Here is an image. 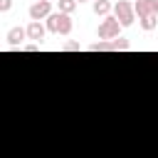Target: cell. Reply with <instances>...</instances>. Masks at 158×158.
Instances as JSON below:
<instances>
[{
    "label": "cell",
    "mask_w": 158,
    "mask_h": 158,
    "mask_svg": "<svg viewBox=\"0 0 158 158\" xmlns=\"http://www.w3.org/2000/svg\"><path fill=\"white\" fill-rule=\"evenodd\" d=\"M44 25H47V32H54V35H69L74 27L72 15H64V12H52L44 20Z\"/></svg>",
    "instance_id": "1"
},
{
    "label": "cell",
    "mask_w": 158,
    "mask_h": 158,
    "mask_svg": "<svg viewBox=\"0 0 158 158\" xmlns=\"http://www.w3.org/2000/svg\"><path fill=\"white\" fill-rule=\"evenodd\" d=\"M114 17L121 22V27H128V25H133V20H136V10H133V5H131L128 0H118V2L114 5Z\"/></svg>",
    "instance_id": "2"
},
{
    "label": "cell",
    "mask_w": 158,
    "mask_h": 158,
    "mask_svg": "<svg viewBox=\"0 0 158 158\" xmlns=\"http://www.w3.org/2000/svg\"><path fill=\"white\" fill-rule=\"evenodd\" d=\"M118 32H121V22L114 17V15H109V17H104L101 22H99V40H116L118 37Z\"/></svg>",
    "instance_id": "3"
},
{
    "label": "cell",
    "mask_w": 158,
    "mask_h": 158,
    "mask_svg": "<svg viewBox=\"0 0 158 158\" xmlns=\"http://www.w3.org/2000/svg\"><path fill=\"white\" fill-rule=\"evenodd\" d=\"M30 22H40V20H47L52 15V2L49 0H37L30 5Z\"/></svg>",
    "instance_id": "4"
},
{
    "label": "cell",
    "mask_w": 158,
    "mask_h": 158,
    "mask_svg": "<svg viewBox=\"0 0 158 158\" xmlns=\"http://www.w3.org/2000/svg\"><path fill=\"white\" fill-rule=\"evenodd\" d=\"M5 40H7L10 47H22V42L27 40V27H10Z\"/></svg>",
    "instance_id": "5"
},
{
    "label": "cell",
    "mask_w": 158,
    "mask_h": 158,
    "mask_svg": "<svg viewBox=\"0 0 158 158\" xmlns=\"http://www.w3.org/2000/svg\"><path fill=\"white\" fill-rule=\"evenodd\" d=\"M44 32H47V25H42V22H30L27 25V40H32L37 44L44 40Z\"/></svg>",
    "instance_id": "6"
},
{
    "label": "cell",
    "mask_w": 158,
    "mask_h": 158,
    "mask_svg": "<svg viewBox=\"0 0 158 158\" xmlns=\"http://www.w3.org/2000/svg\"><path fill=\"white\" fill-rule=\"evenodd\" d=\"M133 10H136L138 20H143V17L153 15V0H136L133 2Z\"/></svg>",
    "instance_id": "7"
},
{
    "label": "cell",
    "mask_w": 158,
    "mask_h": 158,
    "mask_svg": "<svg viewBox=\"0 0 158 158\" xmlns=\"http://www.w3.org/2000/svg\"><path fill=\"white\" fill-rule=\"evenodd\" d=\"M94 15H99V17H109V12H111V2L109 0H94Z\"/></svg>",
    "instance_id": "8"
},
{
    "label": "cell",
    "mask_w": 158,
    "mask_h": 158,
    "mask_svg": "<svg viewBox=\"0 0 158 158\" xmlns=\"http://www.w3.org/2000/svg\"><path fill=\"white\" fill-rule=\"evenodd\" d=\"M57 5H59V12H64V15H72L74 10H77V0H57Z\"/></svg>",
    "instance_id": "9"
},
{
    "label": "cell",
    "mask_w": 158,
    "mask_h": 158,
    "mask_svg": "<svg viewBox=\"0 0 158 158\" xmlns=\"http://www.w3.org/2000/svg\"><path fill=\"white\" fill-rule=\"evenodd\" d=\"M138 25H141V30L151 32V30H156V25H158V17H156V15H148V17L138 20Z\"/></svg>",
    "instance_id": "10"
},
{
    "label": "cell",
    "mask_w": 158,
    "mask_h": 158,
    "mask_svg": "<svg viewBox=\"0 0 158 158\" xmlns=\"http://www.w3.org/2000/svg\"><path fill=\"white\" fill-rule=\"evenodd\" d=\"M91 49H94V52H114V42H109V40H99V42L91 44Z\"/></svg>",
    "instance_id": "11"
},
{
    "label": "cell",
    "mask_w": 158,
    "mask_h": 158,
    "mask_svg": "<svg viewBox=\"0 0 158 158\" xmlns=\"http://www.w3.org/2000/svg\"><path fill=\"white\" fill-rule=\"evenodd\" d=\"M111 42H114V52H123V49H128V47H131L126 37H116V40H111Z\"/></svg>",
    "instance_id": "12"
},
{
    "label": "cell",
    "mask_w": 158,
    "mask_h": 158,
    "mask_svg": "<svg viewBox=\"0 0 158 158\" xmlns=\"http://www.w3.org/2000/svg\"><path fill=\"white\" fill-rule=\"evenodd\" d=\"M62 49H64V52H79V49H81V44H79V42H67Z\"/></svg>",
    "instance_id": "13"
},
{
    "label": "cell",
    "mask_w": 158,
    "mask_h": 158,
    "mask_svg": "<svg viewBox=\"0 0 158 158\" xmlns=\"http://www.w3.org/2000/svg\"><path fill=\"white\" fill-rule=\"evenodd\" d=\"M12 7V0H0V12H7Z\"/></svg>",
    "instance_id": "14"
},
{
    "label": "cell",
    "mask_w": 158,
    "mask_h": 158,
    "mask_svg": "<svg viewBox=\"0 0 158 158\" xmlns=\"http://www.w3.org/2000/svg\"><path fill=\"white\" fill-rule=\"evenodd\" d=\"M22 49H25V52H37L40 44H37V42H32V44H22Z\"/></svg>",
    "instance_id": "15"
},
{
    "label": "cell",
    "mask_w": 158,
    "mask_h": 158,
    "mask_svg": "<svg viewBox=\"0 0 158 158\" xmlns=\"http://www.w3.org/2000/svg\"><path fill=\"white\" fill-rule=\"evenodd\" d=\"M153 15L158 17V0H153Z\"/></svg>",
    "instance_id": "16"
},
{
    "label": "cell",
    "mask_w": 158,
    "mask_h": 158,
    "mask_svg": "<svg viewBox=\"0 0 158 158\" xmlns=\"http://www.w3.org/2000/svg\"><path fill=\"white\" fill-rule=\"evenodd\" d=\"M77 2H94V0H77Z\"/></svg>",
    "instance_id": "17"
},
{
    "label": "cell",
    "mask_w": 158,
    "mask_h": 158,
    "mask_svg": "<svg viewBox=\"0 0 158 158\" xmlns=\"http://www.w3.org/2000/svg\"><path fill=\"white\" fill-rule=\"evenodd\" d=\"M49 2H52V0H49Z\"/></svg>",
    "instance_id": "18"
}]
</instances>
